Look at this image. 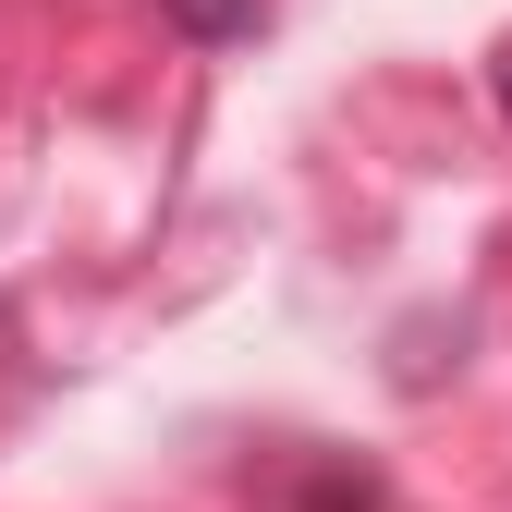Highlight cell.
<instances>
[{"label":"cell","instance_id":"obj_3","mask_svg":"<svg viewBox=\"0 0 512 512\" xmlns=\"http://www.w3.org/2000/svg\"><path fill=\"white\" fill-rule=\"evenodd\" d=\"M488 98H500V122H512V37H500V61H488Z\"/></svg>","mask_w":512,"mask_h":512},{"label":"cell","instance_id":"obj_2","mask_svg":"<svg viewBox=\"0 0 512 512\" xmlns=\"http://www.w3.org/2000/svg\"><path fill=\"white\" fill-rule=\"evenodd\" d=\"M159 25L183 49H244L256 25H269V0H159Z\"/></svg>","mask_w":512,"mask_h":512},{"label":"cell","instance_id":"obj_1","mask_svg":"<svg viewBox=\"0 0 512 512\" xmlns=\"http://www.w3.org/2000/svg\"><path fill=\"white\" fill-rule=\"evenodd\" d=\"M293 512H403V500L378 488L366 464H342V452H305L293 464Z\"/></svg>","mask_w":512,"mask_h":512}]
</instances>
